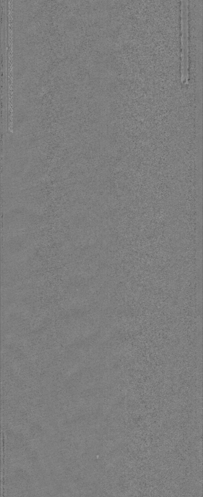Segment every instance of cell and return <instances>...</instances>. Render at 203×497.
Here are the masks:
<instances>
[{
  "mask_svg": "<svg viewBox=\"0 0 203 497\" xmlns=\"http://www.w3.org/2000/svg\"><path fill=\"white\" fill-rule=\"evenodd\" d=\"M188 0H182L181 5V82L188 83L189 74V46H188Z\"/></svg>",
  "mask_w": 203,
  "mask_h": 497,
  "instance_id": "cell-1",
  "label": "cell"
}]
</instances>
